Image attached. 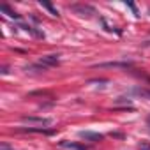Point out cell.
<instances>
[{
	"mask_svg": "<svg viewBox=\"0 0 150 150\" xmlns=\"http://www.w3.org/2000/svg\"><path fill=\"white\" fill-rule=\"evenodd\" d=\"M125 4H127V7H129V9H131V11H132V13H134L136 16H139V13H138V9H136V6H134L132 2H125Z\"/></svg>",
	"mask_w": 150,
	"mask_h": 150,
	"instance_id": "13",
	"label": "cell"
},
{
	"mask_svg": "<svg viewBox=\"0 0 150 150\" xmlns=\"http://www.w3.org/2000/svg\"><path fill=\"white\" fill-rule=\"evenodd\" d=\"M0 150H13V146L7 145V143H2V145H0Z\"/></svg>",
	"mask_w": 150,
	"mask_h": 150,
	"instance_id": "14",
	"label": "cell"
},
{
	"mask_svg": "<svg viewBox=\"0 0 150 150\" xmlns=\"http://www.w3.org/2000/svg\"><path fill=\"white\" fill-rule=\"evenodd\" d=\"M39 6H41V7H44V9H48L51 16H57V18L60 16V14H58V11L53 7V4H51V2H46V0H39Z\"/></svg>",
	"mask_w": 150,
	"mask_h": 150,
	"instance_id": "8",
	"label": "cell"
},
{
	"mask_svg": "<svg viewBox=\"0 0 150 150\" xmlns=\"http://www.w3.org/2000/svg\"><path fill=\"white\" fill-rule=\"evenodd\" d=\"M138 150H150V143L148 141H139L138 143Z\"/></svg>",
	"mask_w": 150,
	"mask_h": 150,
	"instance_id": "12",
	"label": "cell"
},
{
	"mask_svg": "<svg viewBox=\"0 0 150 150\" xmlns=\"http://www.w3.org/2000/svg\"><path fill=\"white\" fill-rule=\"evenodd\" d=\"M115 103V106H118V104H125V106H132V103H131V99H125V97H118V99H115L113 101Z\"/></svg>",
	"mask_w": 150,
	"mask_h": 150,
	"instance_id": "11",
	"label": "cell"
},
{
	"mask_svg": "<svg viewBox=\"0 0 150 150\" xmlns=\"http://www.w3.org/2000/svg\"><path fill=\"white\" fill-rule=\"evenodd\" d=\"M146 120H148V124H150V115H148V118H146Z\"/></svg>",
	"mask_w": 150,
	"mask_h": 150,
	"instance_id": "16",
	"label": "cell"
},
{
	"mask_svg": "<svg viewBox=\"0 0 150 150\" xmlns=\"http://www.w3.org/2000/svg\"><path fill=\"white\" fill-rule=\"evenodd\" d=\"M21 132H35V134H55V129H46V127H23L20 129Z\"/></svg>",
	"mask_w": 150,
	"mask_h": 150,
	"instance_id": "5",
	"label": "cell"
},
{
	"mask_svg": "<svg viewBox=\"0 0 150 150\" xmlns=\"http://www.w3.org/2000/svg\"><path fill=\"white\" fill-rule=\"evenodd\" d=\"M96 67H122V69H127L131 67V62H104V64H97Z\"/></svg>",
	"mask_w": 150,
	"mask_h": 150,
	"instance_id": "7",
	"label": "cell"
},
{
	"mask_svg": "<svg viewBox=\"0 0 150 150\" xmlns=\"http://www.w3.org/2000/svg\"><path fill=\"white\" fill-rule=\"evenodd\" d=\"M58 146L65 148V150H90V146L85 145V143H81V141H69V139L58 141Z\"/></svg>",
	"mask_w": 150,
	"mask_h": 150,
	"instance_id": "3",
	"label": "cell"
},
{
	"mask_svg": "<svg viewBox=\"0 0 150 150\" xmlns=\"http://www.w3.org/2000/svg\"><path fill=\"white\" fill-rule=\"evenodd\" d=\"M69 11L76 13L80 16H92V14H96V9L92 6H88V4H71Z\"/></svg>",
	"mask_w": 150,
	"mask_h": 150,
	"instance_id": "1",
	"label": "cell"
},
{
	"mask_svg": "<svg viewBox=\"0 0 150 150\" xmlns=\"http://www.w3.org/2000/svg\"><path fill=\"white\" fill-rule=\"evenodd\" d=\"M37 64L42 65L44 69H50V67H57L60 64V58H58V55H44V57L39 58Z\"/></svg>",
	"mask_w": 150,
	"mask_h": 150,
	"instance_id": "4",
	"label": "cell"
},
{
	"mask_svg": "<svg viewBox=\"0 0 150 150\" xmlns=\"http://www.w3.org/2000/svg\"><path fill=\"white\" fill-rule=\"evenodd\" d=\"M80 138H83L87 141H101L103 139V134L101 132H92V131H81L80 132Z\"/></svg>",
	"mask_w": 150,
	"mask_h": 150,
	"instance_id": "6",
	"label": "cell"
},
{
	"mask_svg": "<svg viewBox=\"0 0 150 150\" xmlns=\"http://www.w3.org/2000/svg\"><path fill=\"white\" fill-rule=\"evenodd\" d=\"M132 92L138 94V96H141V97L150 99V88H139V87H136V88H132Z\"/></svg>",
	"mask_w": 150,
	"mask_h": 150,
	"instance_id": "10",
	"label": "cell"
},
{
	"mask_svg": "<svg viewBox=\"0 0 150 150\" xmlns=\"http://www.w3.org/2000/svg\"><path fill=\"white\" fill-rule=\"evenodd\" d=\"M21 122L28 125H41V127H48L53 124L51 118H44V117H21Z\"/></svg>",
	"mask_w": 150,
	"mask_h": 150,
	"instance_id": "2",
	"label": "cell"
},
{
	"mask_svg": "<svg viewBox=\"0 0 150 150\" xmlns=\"http://www.w3.org/2000/svg\"><path fill=\"white\" fill-rule=\"evenodd\" d=\"M0 11H2V13H6L9 18H14V20H21V16H20L18 13H14V11H13V9L7 6V4H2V6H0Z\"/></svg>",
	"mask_w": 150,
	"mask_h": 150,
	"instance_id": "9",
	"label": "cell"
},
{
	"mask_svg": "<svg viewBox=\"0 0 150 150\" xmlns=\"http://www.w3.org/2000/svg\"><path fill=\"white\" fill-rule=\"evenodd\" d=\"M111 136H113V138H122V134H120V132H111Z\"/></svg>",
	"mask_w": 150,
	"mask_h": 150,
	"instance_id": "15",
	"label": "cell"
}]
</instances>
